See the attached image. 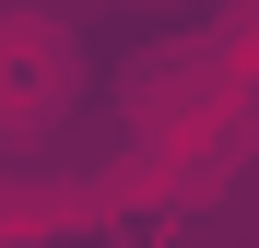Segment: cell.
I'll use <instances>...</instances> for the list:
<instances>
[{"label": "cell", "instance_id": "6da1fadb", "mask_svg": "<svg viewBox=\"0 0 259 248\" xmlns=\"http://www.w3.org/2000/svg\"><path fill=\"white\" fill-rule=\"evenodd\" d=\"M71 95H82V48H71V24H48V12H0V142L59 130Z\"/></svg>", "mask_w": 259, "mask_h": 248}]
</instances>
